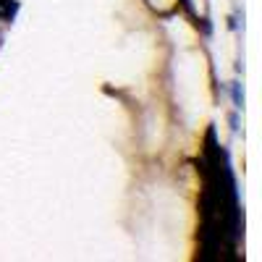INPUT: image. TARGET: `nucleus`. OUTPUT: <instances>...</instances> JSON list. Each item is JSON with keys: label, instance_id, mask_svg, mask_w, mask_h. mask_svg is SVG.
<instances>
[{"label": "nucleus", "instance_id": "1", "mask_svg": "<svg viewBox=\"0 0 262 262\" xmlns=\"http://www.w3.org/2000/svg\"><path fill=\"white\" fill-rule=\"evenodd\" d=\"M231 102H233V111H242V107H244V90H242V81H231Z\"/></svg>", "mask_w": 262, "mask_h": 262}, {"label": "nucleus", "instance_id": "2", "mask_svg": "<svg viewBox=\"0 0 262 262\" xmlns=\"http://www.w3.org/2000/svg\"><path fill=\"white\" fill-rule=\"evenodd\" d=\"M228 123H231V131H238V111H233L228 116Z\"/></svg>", "mask_w": 262, "mask_h": 262}]
</instances>
